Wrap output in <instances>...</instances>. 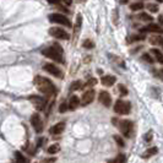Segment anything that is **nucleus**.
Segmentation results:
<instances>
[{"label": "nucleus", "instance_id": "16", "mask_svg": "<svg viewBox=\"0 0 163 163\" xmlns=\"http://www.w3.org/2000/svg\"><path fill=\"white\" fill-rule=\"evenodd\" d=\"M69 109H71V110H74V109H76L78 106H80V98L77 97V96H72L71 98H70V101H69Z\"/></svg>", "mask_w": 163, "mask_h": 163}, {"label": "nucleus", "instance_id": "35", "mask_svg": "<svg viewBox=\"0 0 163 163\" xmlns=\"http://www.w3.org/2000/svg\"><path fill=\"white\" fill-rule=\"evenodd\" d=\"M63 2L65 3V5H71V3H72V0H63Z\"/></svg>", "mask_w": 163, "mask_h": 163}, {"label": "nucleus", "instance_id": "28", "mask_svg": "<svg viewBox=\"0 0 163 163\" xmlns=\"http://www.w3.org/2000/svg\"><path fill=\"white\" fill-rule=\"evenodd\" d=\"M67 109H69V104L67 103H61L60 107H59V112L60 113H65Z\"/></svg>", "mask_w": 163, "mask_h": 163}, {"label": "nucleus", "instance_id": "14", "mask_svg": "<svg viewBox=\"0 0 163 163\" xmlns=\"http://www.w3.org/2000/svg\"><path fill=\"white\" fill-rule=\"evenodd\" d=\"M141 32H156V33H163V28L159 27L156 24H150L146 28H142Z\"/></svg>", "mask_w": 163, "mask_h": 163}, {"label": "nucleus", "instance_id": "24", "mask_svg": "<svg viewBox=\"0 0 163 163\" xmlns=\"http://www.w3.org/2000/svg\"><path fill=\"white\" fill-rule=\"evenodd\" d=\"M82 45H84V48H86V49H92V48L95 47V43H93L91 39H85V41L82 42Z\"/></svg>", "mask_w": 163, "mask_h": 163}, {"label": "nucleus", "instance_id": "13", "mask_svg": "<svg viewBox=\"0 0 163 163\" xmlns=\"http://www.w3.org/2000/svg\"><path fill=\"white\" fill-rule=\"evenodd\" d=\"M102 84H103V86H107V87H110V86H113L114 84H115V81H117V78H115V76H113V75H106V76H103L102 77Z\"/></svg>", "mask_w": 163, "mask_h": 163}, {"label": "nucleus", "instance_id": "41", "mask_svg": "<svg viewBox=\"0 0 163 163\" xmlns=\"http://www.w3.org/2000/svg\"><path fill=\"white\" fill-rule=\"evenodd\" d=\"M82 2H86V0H82Z\"/></svg>", "mask_w": 163, "mask_h": 163}, {"label": "nucleus", "instance_id": "10", "mask_svg": "<svg viewBox=\"0 0 163 163\" xmlns=\"http://www.w3.org/2000/svg\"><path fill=\"white\" fill-rule=\"evenodd\" d=\"M30 101L34 104V107L38 109V110H43L44 109V106H45V100L43 97H39V96H31L30 97Z\"/></svg>", "mask_w": 163, "mask_h": 163}, {"label": "nucleus", "instance_id": "7", "mask_svg": "<svg viewBox=\"0 0 163 163\" xmlns=\"http://www.w3.org/2000/svg\"><path fill=\"white\" fill-rule=\"evenodd\" d=\"M49 34H50L52 37L58 38V39H69V38H70L69 33H67L65 30L60 28V27H52V28L49 30Z\"/></svg>", "mask_w": 163, "mask_h": 163}, {"label": "nucleus", "instance_id": "27", "mask_svg": "<svg viewBox=\"0 0 163 163\" xmlns=\"http://www.w3.org/2000/svg\"><path fill=\"white\" fill-rule=\"evenodd\" d=\"M142 59H143L145 61H147L148 64H152V63H153V58H152L148 53H145V54L142 55Z\"/></svg>", "mask_w": 163, "mask_h": 163}, {"label": "nucleus", "instance_id": "15", "mask_svg": "<svg viewBox=\"0 0 163 163\" xmlns=\"http://www.w3.org/2000/svg\"><path fill=\"white\" fill-rule=\"evenodd\" d=\"M64 129H65V123H64V121H60V123L55 124V125L50 129V134H52V135H59V134H61V132L64 131Z\"/></svg>", "mask_w": 163, "mask_h": 163}, {"label": "nucleus", "instance_id": "1", "mask_svg": "<svg viewBox=\"0 0 163 163\" xmlns=\"http://www.w3.org/2000/svg\"><path fill=\"white\" fill-rule=\"evenodd\" d=\"M33 82L37 86L38 91L42 92L43 95H45V96H53L55 93V86H54V84L52 82L49 78L43 77L41 75H37L33 78Z\"/></svg>", "mask_w": 163, "mask_h": 163}, {"label": "nucleus", "instance_id": "6", "mask_svg": "<svg viewBox=\"0 0 163 163\" xmlns=\"http://www.w3.org/2000/svg\"><path fill=\"white\" fill-rule=\"evenodd\" d=\"M43 70H44V71H47L48 74H50V75H53V76L58 77V78H63V71H61L58 66H55V64L47 63V64H44V65H43Z\"/></svg>", "mask_w": 163, "mask_h": 163}, {"label": "nucleus", "instance_id": "30", "mask_svg": "<svg viewBox=\"0 0 163 163\" xmlns=\"http://www.w3.org/2000/svg\"><path fill=\"white\" fill-rule=\"evenodd\" d=\"M118 89H119V91H120L121 96H125V95H128V90H126V87H125L124 85H119V86H118Z\"/></svg>", "mask_w": 163, "mask_h": 163}, {"label": "nucleus", "instance_id": "23", "mask_svg": "<svg viewBox=\"0 0 163 163\" xmlns=\"http://www.w3.org/2000/svg\"><path fill=\"white\" fill-rule=\"evenodd\" d=\"M139 17H140L141 21H145V22H151V21L153 20V17H151V15H148V14H146V13H141Z\"/></svg>", "mask_w": 163, "mask_h": 163}, {"label": "nucleus", "instance_id": "34", "mask_svg": "<svg viewBox=\"0 0 163 163\" xmlns=\"http://www.w3.org/2000/svg\"><path fill=\"white\" fill-rule=\"evenodd\" d=\"M56 161V158H45L44 159V162H55Z\"/></svg>", "mask_w": 163, "mask_h": 163}, {"label": "nucleus", "instance_id": "5", "mask_svg": "<svg viewBox=\"0 0 163 163\" xmlns=\"http://www.w3.org/2000/svg\"><path fill=\"white\" fill-rule=\"evenodd\" d=\"M130 109H131V106H130V102H125V101H121V100H118L114 104V112L117 114H128L130 113Z\"/></svg>", "mask_w": 163, "mask_h": 163}, {"label": "nucleus", "instance_id": "40", "mask_svg": "<svg viewBox=\"0 0 163 163\" xmlns=\"http://www.w3.org/2000/svg\"><path fill=\"white\" fill-rule=\"evenodd\" d=\"M161 74H162V75H163V70H161Z\"/></svg>", "mask_w": 163, "mask_h": 163}, {"label": "nucleus", "instance_id": "19", "mask_svg": "<svg viewBox=\"0 0 163 163\" xmlns=\"http://www.w3.org/2000/svg\"><path fill=\"white\" fill-rule=\"evenodd\" d=\"M59 151H60V146H59L58 143L50 145V146L47 148V152H48L49 154H55V153H58Z\"/></svg>", "mask_w": 163, "mask_h": 163}, {"label": "nucleus", "instance_id": "32", "mask_svg": "<svg viewBox=\"0 0 163 163\" xmlns=\"http://www.w3.org/2000/svg\"><path fill=\"white\" fill-rule=\"evenodd\" d=\"M124 161H125V156L123 153H119L118 157L113 159V162H124Z\"/></svg>", "mask_w": 163, "mask_h": 163}, {"label": "nucleus", "instance_id": "29", "mask_svg": "<svg viewBox=\"0 0 163 163\" xmlns=\"http://www.w3.org/2000/svg\"><path fill=\"white\" fill-rule=\"evenodd\" d=\"M97 84V80L96 78H90L87 82H86V87H92V86H95Z\"/></svg>", "mask_w": 163, "mask_h": 163}, {"label": "nucleus", "instance_id": "39", "mask_svg": "<svg viewBox=\"0 0 163 163\" xmlns=\"http://www.w3.org/2000/svg\"><path fill=\"white\" fill-rule=\"evenodd\" d=\"M157 2H158V3H163V0H157Z\"/></svg>", "mask_w": 163, "mask_h": 163}, {"label": "nucleus", "instance_id": "22", "mask_svg": "<svg viewBox=\"0 0 163 163\" xmlns=\"http://www.w3.org/2000/svg\"><path fill=\"white\" fill-rule=\"evenodd\" d=\"M113 139H114V141L117 142V145H118L119 147H124V146H125L124 139H123L120 135H114V136H113Z\"/></svg>", "mask_w": 163, "mask_h": 163}, {"label": "nucleus", "instance_id": "2", "mask_svg": "<svg viewBox=\"0 0 163 163\" xmlns=\"http://www.w3.org/2000/svg\"><path fill=\"white\" fill-rule=\"evenodd\" d=\"M63 53H64V50H63L61 45L58 43H53L52 47L42 50L43 55H45L47 58H50L52 60H54L56 63H63Z\"/></svg>", "mask_w": 163, "mask_h": 163}, {"label": "nucleus", "instance_id": "3", "mask_svg": "<svg viewBox=\"0 0 163 163\" xmlns=\"http://www.w3.org/2000/svg\"><path fill=\"white\" fill-rule=\"evenodd\" d=\"M118 126L121 131V134L125 136V137H131V134H132V129H134V124L131 120L129 119H124V120H120L118 123Z\"/></svg>", "mask_w": 163, "mask_h": 163}, {"label": "nucleus", "instance_id": "9", "mask_svg": "<svg viewBox=\"0 0 163 163\" xmlns=\"http://www.w3.org/2000/svg\"><path fill=\"white\" fill-rule=\"evenodd\" d=\"M93 100H95V91L93 90H89L82 95V97H81V104H82L84 107H86L90 103H92Z\"/></svg>", "mask_w": 163, "mask_h": 163}, {"label": "nucleus", "instance_id": "17", "mask_svg": "<svg viewBox=\"0 0 163 163\" xmlns=\"http://www.w3.org/2000/svg\"><path fill=\"white\" fill-rule=\"evenodd\" d=\"M151 53L156 56V59H157V61H158L159 64H163V53H162L161 50L153 48V49H151Z\"/></svg>", "mask_w": 163, "mask_h": 163}, {"label": "nucleus", "instance_id": "21", "mask_svg": "<svg viewBox=\"0 0 163 163\" xmlns=\"http://www.w3.org/2000/svg\"><path fill=\"white\" fill-rule=\"evenodd\" d=\"M81 86H82V82H81L80 80H76V81H74V82L71 84L70 90H71V91H76V90H80Z\"/></svg>", "mask_w": 163, "mask_h": 163}, {"label": "nucleus", "instance_id": "18", "mask_svg": "<svg viewBox=\"0 0 163 163\" xmlns=\"http://www.w3.org/2000/svg\"><path fill=\"white\" fill-rule=\"evenodd\" d=\"M157 152H158V148H157V147H151V148H148V150H146V151L143 152L142 157H143V158H148V157L156 154Z\"/></svg>", "mask_w": 163, "mask_h": 163}, {"label": "nucleus", "instance_id": "25", "mask_svg": "<svg viewBox=\"0 0 163 163\" xmlns=\"http://www.w3.org/2000/svg\"><path fill=\"white\" fill-rule=\"evenodd\" d=\"M161 38H162V37H158V36L151 37V38H150V43H151V44H153V45H159Z\"/></svg>", "mask_w": 163, "mask_h": 163}, {"label": "nucleus", "instance_id": "38", "mask_svg": "<svg viewBox=\"0 0 163 163\" xmlns=\"http://www.w3.org/2000/svg\"><path fill=\"white\" fill-rule=\"evenodd\" d=\"M159 45H162V47H163V37L161 38V42H159Z\"/></svg>", "mask_w": 163, "mask_h": 163}, {"label": "nucleus", "instance_id": "4", "mask_svg": "<svg viewBox=\"0 0 163 163\" xmlns=\"http://www.w3.org/2000/svg\"><path fill=\"white\" fill-rule=\"evenodd\" d=\"M49 21L54 22V24H59V25H64L66 27H71V22L67 17H65V15L59 14V13H54L49 15Z\"/></svg>", "mask_w": 163, "mask_h": 163}, {"label": "nucleus", "instance_id": "8", "mask_svg": "<svg viewBox=\"0 0 163 163\" xmlns=\"http://www.w3.org/2000/svg\"><path fill=\"white\" fill-rule=\"evenodd\" d=\"M31 124H32L33 129L36 130V132H42V130H43V121H42V118H41V115L38 113L32 114Z\"/></svg>", "mask_w": 163, "mask_h": 163}, {"label": "nucleus", "instance_id": "37", "mask_svg": "<svg viewBox=\"0 0 163 163\" xmlns=\"http://www.w3.org/2000/svg\"><path fill=\"white\" fill-rule=\"evenodd\" d=\"M48 2H49L50 4H58V3H59V0H48Z\"/></svg>", "mask_w": 163, "mask_h": 163}, {"label": "nucleus", "instance_id": "31", "mask_svg": "<svg viewBox=\"0 0 163 163\" xmlns=\"http://www.w3.org/2000/svg\"><path fill=\"white\" fill-rule=\"evenodd\" d=\"M15 157H16V161H20V162H26V158L20 153V152H15Z\"/></svg>", "mask_w": 163, "mask_h": 163}, {"label": "nucleus", "instance_id": "26", "mask_svg": "<svg viewBox=\"0 0 163 163\" xmlns=\"http://www.w3.org/2000/svg\"><path fill=\"white\" fill-rule=\"evenodd\" d=\"M147 9H148V11H151V13H153V14L158 13V10H159L158 5H154V4H148V5H147Z\"/></svg>", "mask_w": 163, "mask_h": 163}, {"label": "nucleus", "instance_id": "11", "mask_svg": "<svg viewBox=\"0 0 163 163\" xmlns=\"http://www.w3.org/2000/svg\"><path fill=\"white\" fill-rule=\"evenodd\" d=\"M100 102L104 106V107H110L112 106V97H110V95L108 93V92H106V91H102L101 93H100Z\"/></svg>", "mask_w": 163, "mask_h": 163}, {"label": "nucleus", "instance_id": "33", "mask_svg": "<svg viewBox=\"0 0 163 163\" xmlns=\"http://www.w3.org/2000/svg\"><path fill=\"white\" fill-rule=\"evenodd\" d=\"M151 139H152V132H151V131H148V132L146 134V136H145V140H146L147 142H150V141H151Z\"/></svg>", "mask_w": 163, "mask_h": 163}, {"label": "nucleus", "instance_id": "12", "mask_svg": "<svg viewBox=\"0 0 163 163\" xmlns=\"http://www.w3.org/2000/svg\"><path fill=\"white\" fill-rule=\"evenodd\" d=\"M81 26H82V16H81V14H78L76 17V24H75V30H74V42H76L77 36L80 34Z\"/></svg>", "mask_w": 163, "mask_h": 163}, {"label": "nucleus", "instance_id": "20", "mask_svg": "<svg viewBox=\"0 0 163 163\" xmlns=\"http://www.w3.org/2000/svg\"><path fill=\"white\" fill-rule=\"evenodd\" d=\"M145 6H143V3H141V2H139V3H132L131 5H130V9L132 10V11H139V10H141V9H143Z\"/></svg>", "mask_w": 163, "mask_h": 163}, {"label": "nucleus", "instance_id": "36", "mask_svg": "<svg viewBox=\"0 0 163 163\" xmlns=\"http://www.w3.org/2000/svg\"><path fill=\"white\" fill-rule=\"evenodd\" d=\"M158 21H159V24L163 26V15H159V17H158Z\"/></svg>", "mask_w": 163, "mask_h": 163}]
</instances>
